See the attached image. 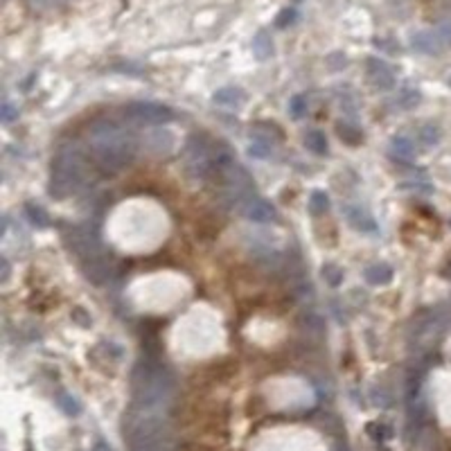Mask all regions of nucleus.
I'll list each match as a JSON object with an SVG mask.
<instances>
[{
	"label": "nucleus",
	"instance_id": "f257e3e1",
	"mask_svg": "<svg viewBox=\"0 0 451 451\" xmlns=\"http://www.w3.org/2000/svg\"><path fill=\"white\" fill-rule=\"evenodd\" d=\"M88 147L92 160L104 172H122L136 160L140 143H138L136 133L129 126H124L118 120L102 118L90 124Z\"/></svg>",
	"mask_w": 451,
	"mask_h": 451
},
{
	"label": "nucleus",
	"instance_id": "f03ea898",
	"mask_svg": "<svg viewBox=\"0 0 451 451\" xmlns=\"http://www.w3.org/2000/svg\"><path fill=\"white\" fill-rule=\"evenodd\" d=\"M176 377L174 373L154 356H145L138 361L131 375V395L133 407L140 413H158L163 411L174 397Z\"/></svg>",
	"mask_w": 451,
	"mask_h": 451
},
{
	"label": "nucleus",
	"instance_id": "7ed1b4c3",
	"mask_svg": "<svg viewBox=\"0 0 451 451\" xmlns=\"http://www.w3.org/2000/svg\"><path fill=\"white\" fill-rule=\"evenodd\" d=\"M126 443L129 451H174L167 422L158 413H140L126 424Z\"/></svg>",
	"mask_w": 451,
	"mask_h": 451
},
{
	"label": "nucleus",
	"instance_id": "20e7f679",
	"mask_svg": "<svg viewBox=\"0 0 451 451\" xmlns=\"http://www.w3.org/2000/svg\"><path fill=\"white\" fill-rule=\"evenodd\" d=\"M86 181V163L79 149H61L52 160L50 172V194L56 199L75 194Z\"/></svg>",
	"mask_w": 451,
	"mask_h": 451
},
{
	"label": "nucleus",
	"instance_id": "39448f33",
	"mask_svg": "<svg viewBox=\"0 0 451 451\" xmlns=\"http://www.w3.org/2000/svg\"><path fill=\"white\" fill-rule=\"evenodd\" d=\"M124 115L136 124H145V126H160L174 120V113H172L169 107H163V104L156 102H131L124 107Z\"/></svg>",
	"mask_w": 451,
	"mask_h": 451
},
{
	"label": "nucleus",
	"instance_id": "423d86ee",
	"mask_svg": "<svg viewBox=\"0 0 451 451\" xmlns=\"http://www.w3.org/2000/svg\"><path fill=\"white\" fill-rule=\"evenodd\" d=\"M239 212L253 224H273L277 219L275 208L267 199H260V196H251L246 203H241Z\"/></svg>",
	"mask_w": 451,
	"mask_h": 451
},
{
	"label": "nucleus",
	"instance_id": "0eeeda50",
	"mask_svg": "<svg viewBox=\"0 0 451 451\" xmlns=\"http://www.w3.org/2000/svg\"><path fill=\"white\" fill-rule=\"evenodd\" d=\"M366 71H368V79L370 84L379 90H390L395 86V73H392V68L384 61V59H377V56H370L366 61Z\"/></svg>",
	"mask_w": 451,
	"mask_h": 451
},
{
	"label": "nucleus",
	"instance_id": "6e6552de",
	"mask_svg": "<svg viewBox=\"0 0 451 451\" xmlns=\"http://www.w3.org/2000/svg\"><path fill=\"white\" fill-rule=\"evenodd\" d=\"M343 217L354 230H361V233H375L377 230L375 219L370 217L361 205H352V203L343 205Z\"/></svg>",
	"mask_w": 451,
	"mask_h": 451
},
{
	"label": "nucleus",
	"instance_id": "1a4fd4ad",
	"mask_svg": "<svg viewBox=\"0 0 451 451\" xmlns=\"http://www.w3.org/2000/svg\"><path fill=\"white\" fill-rule=\"evenodd\" d=\"M411 45L418 52H424V54H438L443 50V41L440 37H438L435 32H429V30H422V32H415L411 37Z\"/></svg>",
	"mask_w": 451,
	"mask_h": 451
},
{
	"label": "nucleus",
	"instance_id": "9d476101",
	"mask_svg": "<svg viewBox=\"0 0 451 451\" xmlns=\"http://www.w3.org/2000/svg\"><path fill=\"white\" fill-rule=\"evenodd\" d=\"M366 282L373 284V287H384L392 280V267L386 262H377L373 267L366 269Z\"/></svg>",
	"mask_w": 451,
	"mask_h": 451
},
{
	"label": "nucleus",
	"instance_id": "9b49d317",
	"mask_svg": "<svg viewBox=\"0 0 451 451\" xmlns=\"http://www.w3.org/2000/svg\"><path fill=\"white\" fill-rule=\"evenodd\" d=\"M145 145L149 147L152 154H167L172 147H174V138H172L167 131H152L147 133Z\"/></svg>",
	"mask_w": 451,
	"mask_h": 451
},
{
	"label": "nucleus",
	"instance_id": "f8f14e48",
	"mask_svg": "<svg viewBox=\"0 0 451 451\" xmlns=\"http://www.w3.org/2000/svg\"><path fill=\"white\" fill-rule=\"evenodd\" d=\"M390 154L397 160H413L415 158V145L407 136H395L390 140Z\"/></svg>",
	"mask_w": 451,
	"mask_h": 451
},
{
	"label": "nucleus",
	"instance_id": "ddd939ff",
	"mask_svg": "<svg viewBox=\"0 0 451 451\" xmlns=\"http://www.w3.org/2000/svg\"><path fill=\"white\" fill-rule=\"evenodd\" d=\"M253 54H255L260 61L269 59L273 54V39L267 30H260L255 37H253Z\"/></svg>",
	"mask_w": 451,
	"mask_h": 451
},
{
	"label": "nucleus",
	"instance_id": "4468645a",
	"mask_svg": "<svg viewBox=\"0 0 451 451\" xmlns=\"http://www.w3.org/2000/svg\"><path fill=\"white\" fill-rule=\"evenodd\" d=\"M244 92H241L239 88H235V86H226V88H219L217 92H215V102L217 104H224V107H241V104H244Z\"/></svg>",
	"mask_w": 451,
	"mask_h": 451
},
{
	"label": "nucleus",
	"instance_id": "2eb2a0df",
	"mask_svg": "<svg viewBox=\"0 0 451 451\" xmlns=\"http://www.w3.org/2000/svg\"><path fill=\"white\" fill-rule=\"evenodd\" d=\"M305 147L311 149V152L318 154V156L327 154V138H325V133L318 131V129L307 131L305 133Z\"/></svg>",
	"mask_w": 451,
	"mask_h": 451
},
{
	"label": "nucleus",
	"instance_id": "dca6fc26",
	"mask_svg": "<svg viewBox=\"0 0 451 451\" xmlns=\"http://www.w3.org/2000/svg\"><path fill=\"white\" fill-rule=\"evenodd\" d=\"M327 208H330V196L325 192H311L309 196V212L311 215H325L327 212Z\"/></svg>",
	"mask_w": 451,
	"mask_h": 451
},
{
	"label": "nucleus",
	"instance_id": "f3484780",
	"mask_svg": "<svg viewBox=\"0 0 451 451\" xmlns=\"http://www.w3.org/2000/svg\"><path fill=\"white\" fill-rule=\"evenodd\" d=\"M337 131H339V136H341V140L343 143H348V145H359L361 143V131L359 129H354V126H350V124H337Z\"/></svg>",
	"mask_w": 451,
	"mask_h": 451
},
{
	"label": "nucleus",
	"instance_id": "a211bd4d",
	"mask_svg": "<svg viewBox=\"0 0 451 451\" xmlns=\"http://www.w3.org/2000/svg\"><path fill=\"white\" fill-rule=\"evenodd\" d=\"M56 399H59L56 404H59V409H61L66 415H79V411H82V407H79V402H77L73 395H68V392H61V395L56 397Z\"/></svg>",
	"mask_w": 451,
	"mask_h": 451
},
{
	"label": "nucleus",
	"instance_id": "6ab92c4d",
	"mask_svg": "<svg viewBox=\"0 0 451 451\" xmlns=\"http://www.w3.org/2000/svg\"><path fill=\"white\" fill-rule=\"evenodd\" d=\"M418 138L422 140V145L431 147V145H438V140H440V131H438L435 126H431V124H424L422 129L418 131Z\"/></svg>",
	"mask_w": 451,
	"mask_h": 451
},
{
	"label": "nucleus",
	"instance_id": "aec40b11",
	"mask_svg": "<svg viewBox=\"0 0 451 451\" xmlns=\"http://www.w3.org/2000/svg\"><path fill=\"white\" fill-rule=\"evenodd\" d=\"M320 271H323V277H325L327 284H332V287H339V284H341L343 271L337 267V264H325V267H323Z\"/></svg>",
	"mask_w": 451,
	"mask_h": 451
},
{
	"label": "nucleus",
	"instance_id": "412c9836",
	"mask_svg": "<svg viewBox=\"0 0 451 451\" xmlns=\"http://www.w3.org/2000/svg\"><path fill=\"white\" fill-rule=\"evenodd\" d=\"M271 149L273 145L269 140H262V138H255V140L251 143V156H255V158H267L271 156Z\"/></svg>",
	"mask_w": 451,
	"mask_h": 451
},
{
	"label": "nucleus",
	"instance_id": "4be33fe9",
	"mask_svg": "<svg viewBox=\"0 0 451 451\" xmlns=\"http://www.w3.org/2000/svg\"><path fill=\"white\" fill-rule=\"evenodd\" d=\"M289 109H291L294 118H303V115L307 113V97H303V95H296L291 102H289Z\"/></svg>",
	"mask_w": 451,
	"mask_h": 451
},
{
	"label": "nucleus",
	"instance_id": "5701e85b",
	"mask_svg": "<svg viewBox=\"0 0 451 451\" xmlns=\"http://www.w3.org/2000/svg\"><path fill=\"white\" fill-rule=\"evenodd\" d=\"M296 20V9H282L280 14H277L275 18V28H287V25H291V23Z\"/></svg>",
	"mask_w": 451,
	"mask_h": 451
},
{
	"label": "nucleus",
	"instance_id": "b1692460",
	"mask_svg": "<svg viewBox=\"0 0 451 451\" xmlns=\"http://www.w3.org/2000/svg\"><path fill=\"white\" fill-rule=\"evenodd\" d=\"M435 34L440 37L443 43H451V20H440V23H438Z\"/></svg>",
	"mask_w": 451,
	"mask_h": 451
},
{
	"label": "nucleus",
	"instance_id": "393cba45",
	"mask_svg": "<svg viewBox=\"0 0 451 451\" xmlns=\"http://www.w3.org/2000/svg\"><path fill=\"white\" fill-rule=\"evenodd\" d=\"M399 102H404V107L411 109V107H415V104L420 102V92L418 90H404L399 95Z\"/></svg>",
	"mask_w": 451,
	"mask_h": 451
},
{
	"label": "nucleus",
	"instance_id": "a878e982",
	"mask_svg": "<svg viewBox=\"0 0 451 451\" xmlns=\"http://www.w3.org/2000/svg\"><path fill=\"white\" fill-rule=\"evenodd\" d=\"M28 215L34 219V224H37V219H39V224H41V226H45V222H48V217H45V212L41 210V208H34L32 203L28 205Z\"/></svg>",
	"mask_w": 451,
	"mask_h": 451
},
{
	"label": "nucleus",
	"instance_id": "bb28decb",
	"mask_svg": "<svg viewBox=\"0 0 451 451\" xmlns=\"http://www.w3.org/2000/svg\"><path fill=\"white\" fill-rule=\"evenodd\" d=\"M16 115H18V111H16V109H11L9 104L5 102V104H3V122H11V120L16 118Z\"/></svg>",
	"mask_w": 451,
	"mask_h": 451
},
{
	"label": "nucleus",
	"instance_id": "cd10ccee",
	"mask_svg": "<svg viewBox=\"0 0 451 451\" xmlns=\"http://www.w3.org/2000/svg\"><path fill=\"white\" fill-rule=\"evenodd\" d=\"M0 267H3V280H7V277H9V262H7V258L0 260Z\"/></svg>",
	"mask_w": 451,
	"mask_h": 451
},
{
	"label": "nucleus",
	"instance_id": "c85d7f7f",
	"mask_svg": "<svg viewBox=\"0 0 451 451\" xmlns=\"http://www.w3.org/2000/svg\"><path fill=\"white\" fill-rule=\"evenodd\" d=\"M90 451H113V449H111L109 445H104V443H97V445H95V447H92Z\"/></svg>",
	"mask_w": 451,
	"mask_h": 451
},
{
	"label": "nucleus",
	"instance_id": "c756f323",
	"mask_svg": "<svg viewBox=\"0 0 451 451\" xmlns=\"http://www.w3.org/2000/svg\"><path fill=\"white\" fill-rule=\"evenodd\" d=\"M447 277H451V264H449V275Z\"/></svg>",
	"mask_w": 451,
	"mask_h": 451
},
{
	"label": "nucleus",
	"instance_id": "7c9ffc66",
	"mask_svg": "<svg viewBox=\"0 0 451 451\" xmlns=\"http://www.w3.org/2000/svg\"><path fill=\"white\" fill-rule=\"evenodd\" d=\"M296 3H300V0H296Z\"/></svg>",
	"mask_w": 451,
	"mask_h": 451
},
{
	"label": "nucleus",
	"instance_id": "2f4dec72",
	"mask_svg": "<svg viewBox=\"0 0 451 451\" xmlns=\"http://www.w3.org/2000/svg\"><path fill=\"white\" fill-rule=\"evenodd\" d=\"M56 3H59V0H56Z\"/></svg>",
	"mask_w": 451,
	"mask_h": 451
}]
</instances>
